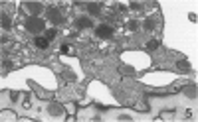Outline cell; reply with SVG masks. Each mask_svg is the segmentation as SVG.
<instances>
[{
	"instance_id": "1",
	"label": "cell",
	"mask_w": 198,
	"mask_h": 122,
	"mask_svg": "<svg viewBox=\"0 0 198 122\" xmlns=\"http://www.w3.org/2000/svg\"><path fill=\"white\" fill-rule=\"evenodd\" d=\"M26 30L32 32V33H40L42 30H44V22H42L40 18H36V16L28 18V20H26Z\"/></svg>"
},
{
	"instance_id": "2",
	"label": "cell",
	"mask_w": 198,
	"mask_h": 122,
	"mask_svg": "<svg viewBox=\"0 0 198 122\" xmlns=\"http://www.w3.org/2000/svg\"><path fill=\"white\" fill-rule=\"evenodd\" d=\"M95 33H97L99 38H111L113 36V28L111 26H107V24H101V26H97V30H95Z\"/></svg>"
},
{
	"instance_id": "3",
	"label": "cell",
	"mask_w": 198,
	"mask_h": 122,
	"mask_svg": "<svg viewBox=\"0 0 198 122\" xmlns=\"http://www.w3.org/2000/svg\"><path fill=\"white\" fill-rule=\"evenodd\" d=\"M48 18L54 22V24H62V22H64V18H62V14H59L58 8H50L48 10Z\"/></svg>"
},
{
	"instance_id": "4",
	"label": "cell",
	"mask_w": 198,
	"mask_h": 122,
	"mask_svg": "<svg viewBox=\"0 0 198 122\" xmlns=\"http://www.w3.org/2000/svg\"><path fill=\"white\" fill-rule=\"evenodd\" d=\"M34 45L38 49H46L48 47V40H46V38H36V40H34Z\"/></svg>"
},
{
	"instance_id": "5",
	"label": "cell",
	"mask_w": 198,
	"mask_h": 122,
	"mask_svg": "<svg viewBox=\"0 0 198 122\" xmlns=\"http://www.w3.org/2000/svg\"><path fill=\"white\" fill-rule=\"evenodd\" d=\"M184 93H186V97H188V98H196V85L186 87V89H184Z\"/></svg>"
},
{
	"instance_id": "6",
	"label": "cell",
	"mask_w": 198,
	"mask_h": 122,
	"mask_svg": "<svg viewBox=\"0 0 198 122\" xmlns=\"http://www.w3.org/2000/svg\"><path fill=\"white\" fill-rule=\"evenodd\" d=\"M77 26H79V28H91V20L89 18H79V20H77Z\"/></svg>"
},
{
	"instance_id": "7",
	"label": "cell",
	"mask_w": 198,
	"mask_h": 122,
	"mask_svg": "<svg viewBox=\"0 0 198 122\" xmlns=\"http://www.w3.org/2000/svg\"><path fill=\"white\" fill-rule=\"evenodd\" d=\"M48 110H50L52 114H62V106H59V105H56V102H52V105L48 106Z\"/></svg>"
},
{
	"instance_id": "8",
	"label": "cell",
	"mask_w": 198,
	"mask_h": 122,
	"mask_svg": "<svg viewBox=\"0 0 198 122\" xmlns=\"http://www.w3.org/2000/svg\"><path fill=\"white\" fill-rule=\"evenodd\" d=\"M157 47H158V41H157V40H151V41L147 43V49H148V51H155Z\"/></svg>"
},
{
	"instance_id": "9",
	"label": "cell",
	"mask_w": 198,
	"mask_h": 122,
	"mask_svg": "<svg viewBox=\"0 0 198 122\" xmlns=\"http://www.w3.org/2000/svg\"><path fill=\"white\" fill-rule=\"evenodd\" d=\"M2 28H4V30H8L10 28V18L6 16V14H2Z\"/></svg>"
},
{
	"instance_id": "10",
	"label": "cell",
	"mask_w": 198,
	"mask_h": 122,
	"mask_svg": "<svg viewBox=\"0 0 198 122\" xmlns=\"http://www.w3.org/2000/svg\"><path fill=\"white\" fill-rule=\"evenodd\" d=\"M87 10H89L93 16H97V14H99V6H97V4H89V6H87Z\"/></svg>"
},
{
	"instance_id": "11",
	"label": "cell",
	"mask_w": 198,
	"mask_h": 122,
	"mask_svg": "<svg viewBox=\"0 0 198 122\" xmlns=\"http://www.w3.org/2000/svg\"><path fill=\"white\" fill-rule=\"evenodd\" d=\"M178 69H180V71H188L190 63H188V61H178Z\"/></svg>"
},
{
	"instance_id": "12",
	"label": "cell",
	"mask_w": 198,
	"mask_h": 122,
	"mask_svg": "<svg viewBox=\"0 0 198 122\" xmlns=\"http://www.w3.org/2000/svg\"><path fill=\"white\" fill-rule=\"evenodd\" d=\"M145 30H148V32H151V30H153V28H155V22H153V20H145Z\"/></svg>"
},
{
	"instance_id": "13",
	"label": "cell",
	"mask_w": 198,
	"mask_h": 122,
	"mask_svg": "<svg viewBox=\"0 0 198 122\" xmlns=\"http://www.w3.org/2000/svg\"><path fill=\"white\" fill-rule=\"evenodd\" d=\"M56 33H58V32H56V30H48V32H46V40H54V38H56Z\"/></svg>"
},
{
	"instance_id": "14",
	"label": "cell",
	"mask_w": 198,
	"mask_h": 122,
	"mask_svg": "<svg viewBox=\"0 0 198 122\" xmlns=\"http://www.w3.org/2000/svg\"><path fill=\"white\" fill-rule=\"evenodd\" d=\"M28 8L32 10V12H40L42 6H40V4H28Z\"/></svg>"
},
{
	"instance_id": "15",
	"label": "cell",
	"mask_w": 198,
	"mask_h": 122,
	"mask_svg": "<svg viewBox=\"0 0 198 122\" xmlns=\"http://www.w3.org/2000/svg\"><path fill=\"white\" fill-rule=\"evenodd\" d=\"M137 26H139L137 22H129V30H137Z\"/></svg>"
},
{
	"instance_id": "16",
	"label": "cell",
	"mask_w": 198,
	"mask_h": 122,
	"mask_svg": "<svg viewBox=\"0 0 198 122\" xmlns=\"http://www.w3.org/2000/svg\"><path fill=\"white\" fill-rule=\"evenodd\" d=\"M67 51H69V47H67V43H66V45H62V49H59V53H67Z\"/></svg>"
}]
</instances>
